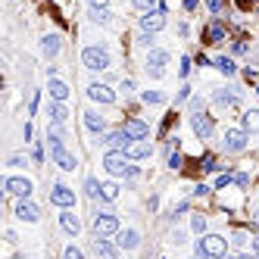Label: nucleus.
Masks as SVG:
<instances>
[{
  "label": "nucleus",
  "instance_id": "nucleus-1",
  "mask_svg": "<svg viewBox=\"0 0 259 259\" xmlns=\"http://www.w3.org/2000/svg\"><path fill=\"white\" fill-rule=\"evenodd\" d=\"M103 166H107L110 175H125V178H131V175H137L134 166H128V156H125V150H110L107 156H103Z\"/></svg>",
  "mask_w": 259,
  "mask_h": 259
},
{
  "label": "nucleus",
  "instance_id": "nucleus-2",
  "mask_svg": "<svg viewBox=\"0 0 259 259\" xmlns=\"http://www.w3.org/2000/svg\"><path fill=\"white\" fill-rule=\"evenodd\" d=\"M197 250H203L213 259H222V256H228V241L222 238V234H203V238L197 241Z\"/></svg>",
  "mask_w": 259,
  "mask_h": 259
},
{
  "label": "nucleus",
  "instance_id": "nucleus-3",
  "mask_svg": "<svg viewBox=\"0 0 259 259\" xmlns=\"http://www.w3.org/2000/svg\"><path fill=\"white\" fill-rule=\"evenodd\" d=\"M94 234H97V241H107L113 234H119V219L110 216V213H97V219H94Z\"/></svg>",
  "mask_w": 259,
  "mask_h": 259
},
{
  "label": "nucleus",
  "instance_id": "nucleus-4",
  "mask_svg": "<svg viewBox=\"0 0 259 259\" xmlns=\"http://www.w3.org/2000/svg\"><path fill=\"white\" fill-rule=\"evenodd\" d=\"M81 63H85L88 69H110V66H113L110 53L103 50V47H85V53H81Z\"/></svg>",
  "mask_w": 259,
  "mask_h": 259
},
{
  "label": "nucleus",
  "instance_id": "nucleus-5",
  "mask_svg": "<svg viewBox=\"0 0 259 259\" xmlns=\"http://www.w3.org/2000/svg\"><path fill=\"white\" fill-rule=\"evenodd\" d=\"M166 63H169V53L166 50H150V56H147V72L153 78H162V75H166Z\"/></svg>",
  "mask_w": 259,
  "mask_h": 259
},
{
  "label": "nucleus",
  "instance_id": "nucleus-6",
  "mask_svg": "<svg viewBox=\"0 0 259 259\" xmlns=\"http://www.w3.org/2000/svg\"><path fill=\"white\" fill-rule=\"evenodd\" d=\"M122 131L128 134V140H147L150 137V125L140 122V119H125L122 122Z\"/></svg>",
  "mask_w": 259,
  "mask_h": 259
},
{
  "label": "nucleus",
  "instance_id": "nucleus-7",
  "mask_svg": "<svg viewBox=\"0 0 259 259\" xmlns=\"http://www.w3.org/2000/svg\"><path fill=\"white\" fill-rule=\"evenodd\" d=\"M50 203L53 206H63V209H72L75 206V191H69L66 184H56L50 191Z\"/></svg>",
  "mask_w": 259,
  "mask_h": 259
},
{
  "label": "nucleus",
  "instance_id": "nucleus-8",
  "mask_svg": "<svg viewBox=\"0 0 259 259\" xmlns=\"http://www.w3.org/2000/svg\"><path fill=\"white\" fill-rule=\"evenodd\" d=\"M247 147V131L244 128H228L225 131V150L228 153H241Z\"/></svg>",
  "mask_w": 259,
  "mask_h": 259
},
{
  "label": "nucleus",
  "instance_id": "nucleus-9",
  "mask_svg": "<svg viewBox=\"0 0 259 259\" xmlns=\"http://www.w3.org/2000/svg\"><path fill=\"white\" fill-rule=\"evenodd\" d=\"M162 25H166V13H162V9H153V13H144V16H140V28H144L147 34L159 31Z\"/></svg>",
  "mask_w": 259,
  "mask_h": 259
},
{
  "label": "nucleus",
  "instance_id": "nucleus-10",
  "mask_svg": "<svg viewBox=\"0 0 259 259\" xmlns=\"http://www.w3.org/2000/svg\"><path fill=\"white\" fill-rule=\"evenodd\" d=\"M3 187H6V191L13 194V197H22V200L31 197V181H28V178H6Z\"/></svg>",
  "mask_w": 259,
  "mask_h": 259
},
{
  "label": "nucleus",
  "instance_id": "nucleus-11",
  "mask_svg": "<svg viewBox=\"0 0 259 259\" xmlns=\"http://www.w3.org/2000/svg\"><path fill=\"white\" fill-rule=\"evenodd\" d=\"M191 128L200 137H209V134H213V119L203 116V113H197V116H191Z\"/></svg>",
  "mask_w": 259,
  "mask_h": 259
},
{
  "label": "nucleus",
  "instance_id": "nucleus-12",
  "mask_svg": "<svg viewBox=\"0 0 259 259\" xmlns=\"http://www.w3.org/2000/svg\"><path fill=\"white\" fill-rule=\"evenodd\" d=\"M88 97H91V100H97V103H113V100H116V94H113L107 85H91V88H88Z\"/></svg>",
  "mask_w": 259,
  "mask_h": 259
},
{
  "label": "nucleus",
  "instance_id": "nucleus-13",
  "mask_svg": "<svg viewBox=\"0 0 259 259\" xmlns=\"http://www.w3.org/2000/svg\"><path fill=\"white\" fill-rule=\"evenodd\" d=\"M53 162H56V166H60V169H66V172H72V169L78 166V162H75V156H72V153H69L66 147L53 150Z\"/></svg>",
  "mask_w": 259,
  "mask_h": 259
},
{
  "label": "nucleus",
  "instance_id": "nucleus-14",
  "mask_svg": "<svg viewBox=\"0 0 259 259\" xmlns=\"http://www.w3.org/2000/svg\"><path fill=\"white\" fill-rule=\"evenodd\" d=\"M150 144H147V140H134V144H128L125 147V156L128 159H144V156H150Z\"/></svg>",
  "mask_w": 259,
  "mask_h": 259
},
{
  "label": "nucleus",
  "instance_id": "nucleus-15",
  "mask_svg": "<svg viewBox=\"0 0 259 259\" xmlns=\"http://www.w3.org/2000/svg\"><path fill=\"white\" fill-rule=\"evenodd\" d=\"M16 216H19L22 222H38V219H41L38 206H34V203H25V200H22V203L16 206Z\"/></svg>",
  "mask_w": 259,
  "mask_h": 259
},
{
  "label": "nucleus",
  "instance_id": "nucleus-16",
  "mask_svg": "<svg viewBox=\"0 0 259 259\" xmlns=\"http://www.w3.org/2000/svg\"><path fill=\"white\" fill-rule=\"evenodd\" d=\"M137 244H140V234L134 228L119 231V247H122V250H137Z\"/></svg>",
  "mask_w": 259,
  "mask_h": 259
},
{
  "label": "nucleus",
  "instance_id": "nucleus-17",
  "mask_svg": "<svg viewBox=\"0 0 259 259\" xmlns=\"http://www.w3.org/2000/svg\"><path fill=\"white\" fill-rule=\"evenodd\" d=\"M60 225H63L69 234H78V231H81V222L75 219V213H72V209H63V216H60Z\"/></svg>",
  "mask_w": 259,
  "mask_h": 259
},
{
  "label": "nucleus",
  "instance_id": "nucleus-18",
  "mask_svg": "<svg viewBox=\"0 0 259 259\" xmlns=\"http://www.w3.org/2000/svg\"><path fill=\"white\" fill-rule=\"evenodd\" d=\"M85 125H88V131L100 134L103 128H107V119H103V116H97V113H85Z\"/></svg>",
  "mask_w": 259,
  "mask_h": 259
},
{
  "label": "nucleus",
  "instance_id": "nucleus-19",
  "mask_svg": "<svg viewBox=\"0 0 259 259\" xmlns=\"http://www.w3.org/2000/svg\"><path fill=\"white\" fill-rule=\"evenodd\" d=\"M244 131L247 134H256L259 131V110H247L244 113Z\"/></svg>",
  "mask_w": 259,
  "mask_h": 259
},
{
  "label": "nucleus",
  "instance_id": "nucleus-20",
  "mask_svg": "<svg viewBox=\"0 0 259 259\" xmlns=\"http://www.w3.org/2000/svg\"><path fill=\"white\" fill-rule=\"evenodd\" d=\"M41 50H44V56H56L60 53V38H56V34H44Z\"/></svg>",
  "mask_w": 259,
  "mask_h": 259
},
{
  "label": "nucleus",
  "instance_id": "nucleus-21",
  "mask_svg": "<svg viewBox=\"0 0 259 259\" xmlns=\"http://www.w3.org/2000/svg\"><path fill=\"white\" fill-rule=\"evenodd\" d=\"M94 250H97V256H103V259H119V250H116L110 241H97Z\"/></svg>",
  "mask_w": 259,
  "mask_h": 259
},
{
  "label": "nucleus",
  "instance_id": "nucleus-22",
  "mask_svg": "<svg viewBox=\"0 0 259 259\" xmlns=\"http://www.w3.org/2000/svg\"><path fill=\"white\" fill-rule=\"evenodd\" d=\"M47 116H50V119H53L56 125H63L69 113H66V107H63V103H56V100H53V103H50V107H47Z\"/></svg>",
  "mask_w": 259,
  "mask_h": 259
},
{
  "label": "nucleus",
  "instance_id": "nucleus-23",
  "mask_svg": "<svg viewBox=\"0 0 259 259\" xmlns=\"http://www.w3.org/2000/svg\"><path fill=\"white\" fill-rule=\"evenodd\" d=\"M125 140H128V134H125L122 128H119V131H113V134L107 137V147H110V150H125V147H128Z\"/></svg>",
  "mask_w": 259,
  "mask_h": 259
},
{
  "label": "nucleus",
  "instance_id": "nucleus-24",
  "mask_svg": "<svg viewBox=\"0 0 259 259\" xmlns=\"http://www.w3.org/2000/svg\"><path fill=\"white\" fill-rule=\"evenodd\" d=\"M50 97H53L56 103H63V100L69 97V88L63 85V81H56V78H50Z\"/></svg>",
  "mask_w": 259,
  "mask_h": 259
},
{
  "label": "nucleus",
  "instance_id": "nucleus-25",
  "mask_svg": "<svg viewBox=\"0 0 259 259\" xmlns=\"http://www.w3.org/2000/svg\"><path fill=\"white\" fill-rule=\"evenodd\" d=\"M216 69H219V72H225V75H234V72H238L234 60H228V56H219V60H216Z\"/></svg>",
  "mask_w": 259,
  "mask_h": 259
},
{
  "label": "nucleus",
  "instance_id": "nucleus-26",
  "mask_svg": "<svg viewBox=\"0 0 259 259\" xmlns=\"http://www.w3.org/2000/svg\"><path fill=\"white\" fill-rule=\"evenodd\" d=\"M222 38H225V28H222L219 22H216V25H209V28H206V41H209V44H216V41H222Z\"/></svg>",
  "mask_w": 259,
  "mask_h": 259
},
{
  "label": "nucleus",
  "instance_id": "nucleus-27",
  "mask_svg": "<svg viewBox=\"0 0 259 259\" xmlns=\"http://www.w3.org/2000/svg\"><path fill=\"white\" fill-rule=\"evenodd\" d=\"M100 197H103V200H116V197H119V187H116L113 181H110V184H103V191H100Z\"/></svg>",
  "mask_w": 259,
  "mask_h": 259
},
{
  "label": "nucleus",
  "instance_id": "nucleus-28",
  "mask_svg": "<svg viewBox=\"0 0 259 259\" xmlns=\"http://www.w3.org/2000/svg\"><path fill=\"white\" fill-rule=\"evenodd\" d=\"M85 191H88V197H100V191H103V184H97L94 178H88V184H85Z\"/></svg>",
  "mask_w": 259,
  "mask_h": 259
},
{
  "label": "nucleus",
  "instance_id": "nucleus-29",
  "mask_svg": "<svg viewBox=\"0 0 259 259\" xmlns=\"http://www.w3.org/2000/svg\"><path fill=\"white\" fill-rule=\"evenodd\" d=\"M213 100L219 103V107H228V103H234V97H231V94H228V91H219V94H216V97H213Z\"/></svg>",
  "mask_w": 259,
  "mask_h": 259
},
{
  "label": "nucleus",
  "instance_id": "nucleus-30",
  "mask_svg": "<svg viewBox=\"0 0 259 259\" xmlns=\"http://www.w3.org/2000/svg\"><path fill=\"white\" fill-rule=\"evenodd\" d=\"M144 103H162V94L159 91H144Z\"/></svg>",
  "mask_w": 259,
  "mask_h": 259
},
{
  "label": "nucleus",
  "instance_id": "nucleus-31",
  "mask_svg": "<svg viewBox=\"0 0 259 259\" xmlns=\"http://www.w3.org/2000/svg\"><path fill=\"white\" fill-rule=\"evenodd\" d=\"M191 225H194V231H197V234H203V231H206V219H203V216H194Z\"/></svg>",
  "mask_w": 259,
  "mask_h": 259
},
{
  "label": "nucleus",
  "instance_id": "nucleus-32",
  "mask_svg": "<svg viewBox=\"0 0 259 259\" xmlns=\"http://www.w3.org/2000/svg\"><path fill=\"white\" fill-rule=\"evenodd\" d=\"M137 9H144V13H153V0H131Z\"/></svg>",
  "mask_w": 259,
  "mask_h": 259
},
{
  "label": "nucleus",
  "instance_id": "nucleus-33",
  "mask_svg": "<svg viewBox=\"0 0 259 259\" xmlns=\"http://www.w3.org/2000/svg\"><path fill=\"white\" fill-rule=\"evenodd\" d=\"M228 181H231V172L219 175V178H216V191H222V187H228Z\"/></svg>",
  "mask_w": 259,
  "mask_h": 259
},
{
  "label": "nucleus",
  "instance_id": "nucleus-34",
  "mask_svg": "<svg viewBox=\"0 0 259 259\" xmlns=\"http://www.w3.org/2000/svg\"><path fill=\"white\" fill-rule=\"evenodd\" d=\"M187 209H191V203H187V200H181V203H178V206H175V209H172V216H175V219H178L181 213H187Z\"/></svg>",
  "mask_w": 259,
  "mask_h": 259
},
{
  "label": "nucleus",
  "instance_id": "nucleus-35",
  "mask_svg": "<svg viewBox=\"0 0 259 259\" xmlns=\"http://www.w3.org/2000/svg\"><path fill=\"white\" fill-rule=\"evenodd\" d=\"M94 22H110V13H107V9H94Z\"/></svg>",
  "mask_w": 259,
  "mask_h": 259
},
{
  "label": "nucleus",
  "instance_id": "nucleus-36",
  "mask_svg": "<svg viewBox=\"0 0 259 259\" xmlns=\"http://www.w3.org/2000/svg\"><path fill=\"white\" fill-rule=\"evenodd\" d=\"M137 44H140V47H150V50H153V34H147V31H144V34L137 38Z\"/></svg>",
  "mask_w": 259,
  "mask_h": 259
},
{
  "label": "nucleus",
  "instance_id": "nucleus-37",
  "mask_svg": "<svg viewBox=\"0 0 259 259\" xmlns=\"http://www.w3.org/2000/svg\"><path fill=\"white\" fill-rule=\"evenodd\" d=\"M169 166H172V169H181V153H178V150L169 156Z\"/></svg>",
  "mask_w": 259,
  "mask_h": 259
},
{
  "label": "nucleus",
  "instance_id": "nucleus-38",
  "mask_svg": "<svg viewBox=\"0 0 259 259\" xmlns=\"http://www.w3.org/2000/svg\"><path fill=\"white\" fill-rule=\"evenodd\" d=\"M203 169H206V172H213V169H219V166H216V159H213V156H209V153H206V156H203Z\"/></svg>",
  "mask_w": 259,
  "mask_h": 259
},
{
  "label": "nucleus",
  "instance_id": "nucleus-39",
  "mask_svg": "<svg viewBox=\"0 0 259 259\" xmlns=\"http://www.w3.org/2000/svg\"><path fill=\"white\" fill-rule=\"evenodd\" d=\"M234 181H238V187H247V184H250V175L241 172V175H234Z\"/></svg>",
  "mask_w": 259,
  "mask_h": 259
},
{
  "label": "nucleus",
  "instance_id": "nucleus-40",
  "mask_svg": "<svg viewBox=\"0 0 259 259\" xmlns=\"http://www.w3.org/2000/svg\"><path fill=\"white\" fill-rule=\"evenodd\" d=\"M9 166H28V162H25V156H19V153H16V156H9Z\"/></svg>",
  "mask_w": 259,
  "mask_h": 259
},
{
  "label": "nucleus",
  "instance_id": "nucleus-41",
  "mask_svg": "<svg viewBox=\"0 0 259 259\" xmlns=\"http://www.w3.org/2000/svg\"><path fill=\"white\" fill-rule=\"evenodd\" d=\"M66 259H85V256H81V250H75V247H69V250H66Z\"/></svg>",
  "mask_w": 259,
  "mask_h": 259
},
{
  "label": "nucleus",
  "instance_id": "nucleus-42",
  "mask_svg": "<svg viewBox=\"0 0 259 259\" xmlns=\"http://www.w3.org/2000/svg\"><path fill=\"white\" fill-rule=\"evenodd\" d=\"M206 6L213 9V13H222V0H206Z\"/></svg>",
  "mask_w": 259,
  "mask_h": 259
},
{
  "label": "nucleus",
  "instance_id": "nucleus-43",
  "mask_svg": "<svg viewBox=\"0 0 259 259\" xmlns=\"http://www.w3.org/2000/svg\"><path fill=\"white\" fill-rule=\"evenodd\" d=\"M178 72H181V78H184L187 72H191V60H187V56H184V60H181V69H178Z\"/></svg>",
  "mask_w": 259,
  "mask_h": 259
},
{
  "label": "nucleus",
  "instance_id": "nucleus-44",
  "mask_svg": "<svg viewBox=\"0 0 259 259\" xmlns=\"http://www.w3.org/2000/svg\"><path fill=\"white\" fill-rule=\"evenodd\" d=\"M122 91L131 94V91H134V81H131V78H122Z\"/></svg>",
  "mask_w": 259,
  "mask_h": 259
},
{
  "label": "nucleus",
  "instance_id": "nucleus-45",
  "mask_svg": "<svg viewBox=\"0 0 259 259\" xmlns=\"http://www.w3.org/2000/svg\"><path fill=\"white\" fill-rule=\"evenodd\" d=\"M194 194H197V197H203V194H209V187H206V184H197V187H194Z\"/></svg>",
  "mask_w": 259,
  "mask_h": 259
},
{
  "label": "nucleus",
  "instance_id": "nucleus-46",
  "mask_svg": "<svg viewBox=\"0 0 259 259\" xmlns=\"http://www.w3.org/2000/svg\"><path fill=\"white\" fill-rule=\"evenodd\" d=\"M91 3H94V9H107L110 0H91Z\"/></svg>",
  "mask_w": 259,
  "mask_h": 259
},
{
  "label": "nucleus",
  "instance_id": "nucleus-47",
  "mask_svg": "<svg viewBox=\"0 0 259 259\" xmlns=\"http://www.w3.org/2000/svg\"><path fill=\"white\" fill-rule=\"evenodd\" d=\"M184 9H187V13H194V9H197V0H184Z\"/></svg>",
  "mask_w": 259,
  "mask_h": 259
},
{
  "label": "nucleus",
  "instance_id": "nucleus-48",
  "mask_svg": "<svg viewBox=\"0 0 259 259\" xmlns=\"http://www.w3.org/2000/svg\"><path fill=\"white\" fill-rule=\"evenodd\" d=\"M194 259H213V256H206L203 250H197V253H194Z\"/></svg>",
  "mask_w": 259,
  "mask_h": 259
},
{
  "label": "nucleus",
  "instance_id": "nucleus-49",
  "mask_svg": "<svg viewBox=\"0 0 259 259\" xmlns=\"http://www.w3.org/2000/svg\"><path fill=\"white\" fill-rule=\"evenodd\" d=\"M253 256H259V238H253Z\"/></svg>",
  "mask_w": 259,
  "mask_h": 259
},
{
  "label": "nucleus",
  "instance_id": "nucleus-50",
  "mask_svg": "<svg viewBox=\"0 0 259 259\" xmlns=\"http://www.w3.org/2000/svg\"><path fill=\"white\" fill-rule=\"evenodd\" d=\"M238 3H241V6H253V0H238Z\"/></svg>",
  "mask_w": 259,
  "mask_h": 259
},
{
  "label": "nucleus",
  "instance_id": "nucleus-51",
  "mask_svg": "<svg viewBox=\"0 0 259 259\" xmlns=\"http://www.w3.org/2000/svg\"><path fill=\"white\" fill-rule=\"evenodd\" d=\"M241 259H259V256H247V253H244V256H241Z\"/></svg>",
  "mask_w": 259,
  "mask_h": 259
},
{
  "label": "nucleus",
  "instance_id": "nucleus-52",
  "mask_svg": "<svg viewBox=\"0 0 259 259\" xmlns=\"http://www.w3.org/2000/svg\"><path fill=\"white\" fill-rule=\"evenodd\" d=\"M222 259H231V256H222Z\"/></svg>",
  "mask_w": 259,
  "mask_h": 259
}]
</instances>
